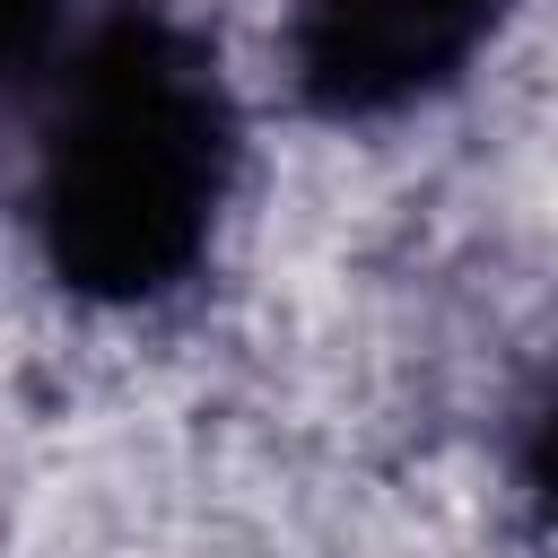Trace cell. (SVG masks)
Segmentation results:
<instances>
[{"instance_id":"277c9868","label":"cell","mask_w":558,"mask_h":558,"mask_svg":"<svg viewBox=\"0 0 558 558\" xmlns=\"http://www.w3.org/2000/svg\"><path fill=\"white\" fill-rule=\"evenodd\" d=\"M532 488H541V506L558 514V384H549V401L532 410Z\"/></svg>"},{"instance_id":"3957f363","label":"cell","mask_w":558,"mask_h":558,"mask_svg":"<svg viewBox=\"0 0 558 558\" xmlns=\"http://www.w3.org/2000/svg\"><path fill=\"white\" fill-rule=\"evenodd\" d=\"M70 0H0V78H17L52 35H61Z\"/></svg>"},{"instance_id":"7a4b0ae2","label":"cell","mask_w":558,"mask_h":558,"mask_svg":"<svg viewBox=\"0 0 558 558\" xmlns=\"http://www.w3.org/2000/svg\"><path fill=\"white\" fill-rule=\"evenodd\" d=\"M497 9L506 0H305L296 35H288L296 96L331 122L392 113V105L445 87L480 52Z\"/></svg>"},{"instance_id":"6da1fadb","label":"cell","mask_w":558,"mask_h":558,"mask_svg":"<svg viewBox=\"0 0 558 558\" xmlns=\"http://www.w3.org/2000/svg\"><path fill=\"white\" fill-rule=\"evenodd\" d=\"M235 113L218 61L148 9H113L61 70L44 113L35 218L52 270L96 305L166 296L218 227Z\"/></svg>"}]
</instances>
